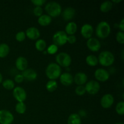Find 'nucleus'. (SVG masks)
<instances>
[{"instance_id":"obj_37","label":"nucleus","mask_w":124,"mask_h":124,"mask_svg":"<svg viewBox=\"0 0 124 124\" xmlns=\"http://www.w3.org/2000/svg\"><path fill=\"white\" fill-rule=\"evenodd\" d=\"M24 80L23 76L22 75V74H17L15 76V81L16 83L20 84L21 82H23V81Z\"/></svg>"},{"instance_id":"obj_22","label":"nucleus","mask_w":124,"mask_h":124,"mask_svg":"<svg viewBox=\"0 0 124 124\" xmlns=\"http://www.w3.org/2000/svg\"><path fill=\"white\" fill-rule=\"evenodd\" d=\"M68 124H81V116L77 113H72L69 116L67 121Z\"/></svg>"},{"instance_id":"obj_31","label":"nucleus","mask_w":124,"mask_h":124,"mask_svg":"<svg viewBox=\"0 0 124 124\" xmlns=\"http://www.w3.org/2000/svg\"><path fill=\"white\" fill-rule=\"evenodd\" d=\"M58 47L54 44H52L48 47L47 49V53L50 54H54L58 52Z\"/></svg>"},{"instance_id":"obj_34","label":"nucleus","mask_w":124,"mask_h":124,"mask_svg":"<svg viewBox=\"0 0 124 124\" xmlns=\"http://www.w3.org/2000/svg\"><path fill=\"white\" fill-rule=\"evenodd\" d=\"M116 41L121 44H124V33L123 31H118L116 34Z\"/></svg>"},{"instance_id":"obj_9","label":"nucleus","mask_w":124,"mask_h":124,"mask_svg":"<svg viewBox=\"0 0 124 124\" xmlns=\"http://www.w3.org/2000/svg\"><path fill=\"white\" fill-rule=\"evenodd\" d=\"M13 96L18 102H24L26 100V92L24 88L21 87H16L13 88Z\"/></svg>"},{"instance_id":"obj_19","label":"nucleus","mask_w":124,"mask_h":124,"mask_svg":"<svg viewBox=\"0 0 124 124\" xmlns=\"http://www.w3.org/2000/svg\"><path fill=\"white\" fill-rule=\"evenodd\" d=\"M75 10L72 7L65 8L62 12V18L65 21H69L74 18L75 15Z\"/></svg>"},{"instance_id":"obj_15","label":"nucleus","mask_w":124,"mask_h":124,"mask_svg":"<svg viewBox=\"0 0 124 124\" xmlns=\"http://www.w3.org/2000/svg\"><path fill=\"white\" fill-rule=\"evenodd\" d=\"M22 75L25 80L27 81H35L37 78V73L35 70L31 69H27L22 73Z\"/></svg>"},{"instance_id":"obj_11","label":"nucleus","mask_w":124,"mask_h":124,"mask_svg":"<svg viewBox=\"0 0 124 124\" xmlns=\"http://www.w3.org/2000/svg\"><path fill=\"white\" fill-rule=\"evenodd\" d=\"M114 101H115V99L112 94H105L102 97L101 99V105L102 108L107 109L112 106Z\"/></svg>"},{"instance_id":"obj_30","label":"nucleus","mask_w":124,"mask_h":124,"mask_svg":"<svg viewBox=\"0 0 124 124\" xmlns=\"http://www.w3.org/2000/svg\"><path fill=\"white\" fill-rule=\"evenodd\" d=\"M116 111L119 115H124V101H120L117 104L116 106Z\"/></svg>"},{"instance_id":"obj_7","label":"nucleus","mask_w":124,"mask_h":124,"mask_svg":"<svg viewBox=\"0 0 124 124\" xmlns=\"http://www.w3.org/2000/svg\"><path fill=\"white\" fill-rule=\"evenodd\" d=\"M100 84L96 81L92 80L86 83L85 88L87 93L90 94H96L100 90Z\"/></svg>"},{"instance_id":"obj_14","label":"nucleus","mask_w":124,"mask_h":124,"mask_svg":"<svg viewBox=\"0 0 124 124\" xmlns=\"http://www.w3.org/2000/svg\"><path fill=\"white\" fill-rule=\"evenodd\" d=\"M25 33L27 37L31 40H38L40 37L39 30L35 27H31L27 29Z\"/></svg>"},{"instance_id":"obj_17","label":"nucleus","mask_w":124,"mask_h":124,"mask_svg":"<svg viewBox=\"0 0 124 124\" xmlns=\"http://www.w3.org/2000/svg\"><path fill=\"white\" fill-rule=\"evenodd\" d=\"M87 75L83 72H78L73 77V82L78 85H83L87 82Z\"/></svg>"},{"instance_id":"obj_39","label":"nucleus","mask_w":124,"mask_h":124,"mask_svg":"<svg viewBox=\"0 0 124 124\" xmlns=\"http://www.w3.org/2000/svg\"><path fill=\"white\" fill-rule=\"evenodd\" d=\"M119 28L120 29V31H124V19H122V20L121 21V22L119 23Z\"/></svg>"},{"instance_id":"obj_1","label":"nucleus","mask_w":124,"mask_h":124,"mask_svg":"<svg viewBox=\"0 0 124 124\" xmlns=\"http://www.w3.org/2000/svg\"><path fill=\"white\" fill-rule=\"evenodd\" d=\"M46 75L50 80L57 79L61 75V68L56 63H50L46 68Z\"/></svg>"},{"instance_id":"obj_16","label":"nucleus","mask_w":124,"mask_h":124,"mask_svg":"<svg viewBox=\"0 0 124 124\" xmlns=\"http://www.w3.org/2000/svg\"><path fill=\"white\" fill-rule=\"evenodd\" d=\"M60 82L63 85L69 86L73 82V77L70 73L68 72L63 73L59 77Z\"/></svg>"},{"instance_id":"obj_27","label":"nucleus","mask_w":124,"mask_h":124,"mask_svg":"<svg viewBox=\"0 0 124 124\" xmlns=\"http://www.w3.org/2000/svg\"><path fill=\"white\" fill-rule=\"evenodd\" d=\"M46 89L49 92H53L58 88V83L55 80H50L46 84Z\"/></svg>"},{"instance_id":"obj_42","label":"nucleus","mask_w":124,"mask_h":124,"mask_svg":"<svg viewBox=\"0 0 124 124\" xmlns=\"http://www.w3.org/2000/svg\"><path fill=\"white\" fill-rule=\"evenodd\" d=\"M115 124H124L123 123H122V122H119V123H116Z\"/></svg>"},{"instance_id":"obj_38","label":"nucleus","mask_w":124,"mask_h":124,"mask_svg":"<svg viewBox=\"0 0 124 124\" xmlns=\"http://www.w3.org/2000/svg\"><path fill=\"white\" fill-rule=\"evenodd\" d=\"M67 41L71 44H73L76 42V37L75 35H68Z\"/></svg>"},{"instance_id":"obj_3","label":"nucleus","mask_w":124,"mask_h":124,"mask_svg":"<svg viewBox=\"0 0 124 124\" xmlns=\"http://www.w3.org/2000/svg\"><path fill=\"white\" fill-rule=\"evenodd\" d=\"M111 33V27L107 22L101 21L98 24L96 29V34L99 38L105 39Z\"/></svg>"},{"instance_id":"obj_23","label":"nucleus","mask_w":124,"mask_h":124,"mask_svg":"<svg viewBox=\"0 0 124 124\" xmlns=\"http://www.w3.org/2000/svg\"><path fill=\"white\" fill-rule=\"evenodd\" d=\"M113 2L110 1H106L101 4L100 10L103 13H107L111 10L113 7Z\"/></svg>"},{"instance_id":"obj_28","label":"nucleus","mask_w":124,"mask_h":124,"mask_svg":"<svg viewBox=\"0 0 124 124\" xmlns=\"http://www.w3.org/2000/svg\"><path fill=\"white\" fill-rule=\"evenodd\" d=\"M26 109V105L24 104V102H18L16 104L15 110L18 113L21 115L25 113Z\"/></svg>"},{"instance_id":"obj_24","label":"nucleus","mask_w":124,"mask_h":124,"mask_svg":"<svg viewBox=\"0 0 124 124\" xmlns=\"http://www.w3.org/2000/svg\"><path fill=\"white\" fill-rule=\"evenodd\" d=\"M10 52V47L7 44L2 43L0 44V58H4L7 56Z\"/></svg>"},{"instance_id":"obj_41","label":"nucleus","mask_w":124,"mask_h":124,"mask_svg":"<svg viewBox=\"0 0 124 124\" xmlns=\"http://www.w3.org/2000/svg\"><path fill=\"white\" fill-rule=\"evenodd\" d=\"M2 82V76L1 75V73H0V84Z\"/></svg>"},{"instance_id":"obj_21","label":"nucleus","mask_w":124,"mask_h":124,"mask_svg":"<svg viewBox=\"0 0 124 124\" xmlns=\"http://www.w3.org/2000/svg\"><path fill=\"white\" fill-rule=\"evenodd\" d=\"M52 18L48 15H42L38 19L39 24L41 26H47L52 23Z\"/></svg>"},{"instance_id":"obj_25","label":"nucleus","mask_w":124,"mask_h":124,"mask_svg":"<svg viewBox=\"0 0 124 124\" xmlns=\"http://www.w3.org/2000/svg\"><path fill=\"white\" fill-rule=\"evenodd\" d=\"M85 61L87 65L91 67H94L98 65V58L93 54H90V55L87 56L85 59Z\"/></svg>"},{"instance_id":"obj_40","label":"nucleus","mask_w":124,"mask_h":124,"mask_svg":"<svg viewBox=\"0 0 124 124\" xmlns=\"http://www.w3.org/2000/svg\"><path fill=\"white\" fill-rule=\"evenodd\" d=\"M121 1H122V0H113L111 2H114V3H119V2H121Z\"/></svg>"},{"instance_id":"obj_18","label":"nucleus","mask_w":124,"mask_h":124,"mask_svg":"<svg viewBox=\"0 0 124 124\" xmlns=\"http://www.w3.org/2000/svg\"><path fill=\"white\" fill-rule=\"evenodd\" d=\"M15 65L18 70L23 71L27 69L28 61L24 57L19 56L16 60Z\"/></svg>"},{"instance_id":"obj_33","label":"nucleus","mask_w":124,"mask_h":124,"mask_svg":"<svg viewBox=\"0 0 124 124\" xmlns=\"http://www.w3.org/2000/svg\"><path fill=\"white\" fill-rule=\"evenodd\" d=\"M25 38H26V35H25V32L24 31H19L16 33L15 36L16 40L19 42H23L25 40Z\"/></svg>"},{"instance_id":"obj_6","label":"nucleus","mask_w":124,"mask_h":124,"mask_svg":"<svg viewBox=\"0 0 124 124\" xmlns=\"http://www.w3.org/2000/svg\"><path fill=\"white\" fill-rule=\"evenodd\" d=\"M67 36L64 31H58L54 34L53 36V44L56 46H62L67 42Z\"/></svg>"},{"instance_id":"obj_20","label":"nucleus","mask_w":124,"mask_h":124,"mask_svg":"<svg viewBox=\"0 0 124 124\" xmlns=\"http://www.w3.org/2000/svg\"><path fill=\"white\" fill-rule=\"evenodd\" d=\"M78 29L77 24L75 22H69L65 28V32L67 35H74Z\"/></svg>"},{"instance_id":"obj_26","label":"nucleus","mask_w":124,"mask_h":124,"mask_svg":"<svg viewBox=\"0 0 124 124\" xmlns=\"http://www.w3.org/2000/svg\"><path fill=\"white\" fill-rule=\"evenodd\" d=\"M47 47L46 42L42 39H39L35 42V48L39 52H44Z\"/></svg>"},{"instance_id":"obj_12","label":"nucleus","mask_w":124,"mask_h":124,"mask_svg":"<svg viewBox=\"0 0 124 124\" xmlns=\"http://www.w3.org/2000/svg\"><path fill=\"white\" fill-rule=\"evenodd\" d=\"M87 46L88 49L93 52H96L100 50L101 45L98 39L95 38H90L87 41Z\"/></svg>"},{"instance_id":"obj_36","label":"nucleus","mask_w":124,"mask_h":124,"mask_svg":"<svg viewBox=\"0 0 124 124\" xmlns=\"http://www.w3.org/2000/svg\"><path fill=\"white\" fill-rule=\"evenodd\" d=\"M31 3L35 5V7H41L46 3V1L45 0H33V1H31Z\"/></svg>"},{"instance_id":"obj_4","label":"nucleus","mask_w":124,"mask_h":124,"mask_svg":"<svg viewBox=\"0 0 124 124\" xmlns=\"http://www.w3.org/2000/svg\"><path fill=\"white\" fill-rule=\"evenodd\" d=\"M98 63L104 67H109L113 64L115 62V56L110 51H103L99 54Z\"/></svg>"},{"instance_id":"obj_5","label":"nucleus","mask_w":124,"mask_h":124,"mask_svg":"<svg viewBox=\"0 0 124 124\" xmlns=\"http://www.w3.org/2000/svg\"><path fill=\"white\" fill-rule=\"evenodd\" d=\"M56 64L62 67H69L71 64V58L68 53L61 52L56 56Z\"/></svg>"},{"instance_id":"obj_32","label":"nucleus","mask_w":124,"mask_h":124,"mask_svg":"<svg viewBox=\"0 0 124 124\" xmlns=\"http://www.w3.org/2000/svg\"><path fill=\"white\" fill-rule=\"evenodd\" d=\"M75 93L78 96H82L86 93L85 88L84 85H78L75 89Z\"/></svg>"},{"instance_id":"obj_8","label":"nucleus","mask_w":124,"mask_h":124,"mask_svg":"<svg viewBox=\"0 0 124 124\" xmlns=\"http://www.w3.org/2000/svg\"><path fill=\"white\" fill-rule=\"evenodd\" d=\"M14 121L13 114L6 110H0V124H11Z\"/></svg>"},{"instance_id":"obj_10","label":"nucleus","mask_w":124,"mask_h":124,"mask_svg":"<svg viewBox=\"0 0 124 124\" xmlns=\"http://www.w3.org/2000/svg\"><path fill=\"white\" fill-rule=\"evenodd\" d=\"M94 77L99 82H104L108 81L110 78V73L104 69H98L94 72Z\"/></svg>"},{"instance_id":"obj_2","label":"nucleus","mask_w":124,"mask_h":124,"mask_svg":"<svg viewBox=\"0 0 124 124\" xmlns=\"http://www.w3.org/2000/svg\"><path fill=\"white\" fill-rule=\"evenodd\" d=\"M45 10L48 16L52 18L59 16L62 12L61 6L58 2L55 1H51L47 2L45 6Z\"/></svg>"},{"instance_id":"obj_13","label":"nucleus","mask_w":124,"mask_h":124,"mask_svg":"<svg viewBox=\"0 0 124 124\" xmlns=\"http://www.w3.org/2000/svg\"><path fill=\"white\" fill-rule=\"evenodd\" d=\"M94 32L93 26L89 24H84L81 29V33L85 39H90L92 38Z\"/></svg>"},{"instance_id":"obj_35","label":"nucleus","mask_w":124,"mask_h":124,"mask_svg":"<svg viewBox=\"0 0 124 124\" xmlns=\"http://www.w3.org/2000/svg\"><path fill=\"white\" fill-rule=\"evenodd\" d=\"M43 13V10L41 7H35L33 8V13L36 16H41Z\"/></svg>"},{"instance_id":"obj_29","label":"nucleus","mask_w":124,"mask_h":124,"mask_svg":"<svg viewBox=\"0 0 124 124\" xmlns=\"http://www.w3.org/2000/svg\"><path fill=\"white\" fill-rule=\"evenodd\" d=\"M2 86L6 89L10 90L15 88V83L12 80L6 79L2 82Z\"/></svg>"}]
</instances>
